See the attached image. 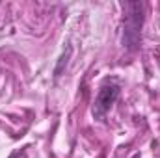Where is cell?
Here are the masks:
<instances>
[{"instance_id":"1","label":"cell","mask_w":160,"mask_h":158,"mask_svg":"<svg viewBox=\"0 0 160 158\" xmlns=\"http://www.w3.org/2000/svg\"><path fill=\"white\" fill-rule=\"evenodd\" d=\"M125 9V43L130 48L138 47L140 41V28L143 22V4L142 2H127L123 4Z\"/></svg>"},{"instance_id":"2","label":"cell","mask_w":160,"mask_h":158,"mask_svg":"<svg viewBox=\"0 0 160 158\" xmlns=\"http://www.w3.org/2000/svg\"><path fill=\"white\" fill-rule=\"evenodd\" d=\"M119 91H121V87L118 84H104V86L99 89L97 97H95V102H93V116H95V117H102V116L112 108V104L118 101Z\"/></svg>"}]
</instances>
